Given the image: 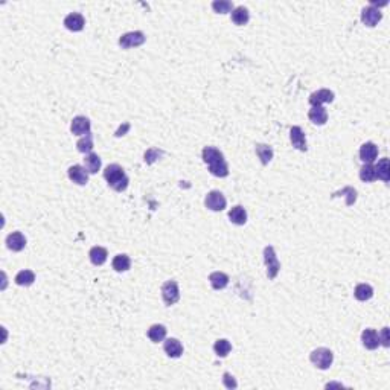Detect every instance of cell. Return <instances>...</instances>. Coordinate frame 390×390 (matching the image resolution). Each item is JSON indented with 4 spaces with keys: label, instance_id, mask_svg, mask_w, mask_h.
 Instances as JSON below:
<instances>
[{
    "label": "cell",
    "instance_id": "1",
    "mask_svg": "<svg viewBox=\"0 0 390 390\" xmlns=\"http://www.w3.org/2000/svg\"><path fill=\"white\" fill-rule=\"evenodd\" d=\"M104 179L107 180L108 186L116 191V192H123L130 184V179L125 174L122 166H119L118 163H112L108 165L104 171Z\"/></svg>",
    "mask_w": 390,
    "mask_h": 390
},
{
    "label": "cell",
    "instance_id": "2",
    "mask_svg": "<svg viewBox=\"0 0 390 390\" xmlns=\"http://www.w3.org/2000/svg\"><path fill=\"white\" fill-rule=\"evenodd\" d=\"M309 360L313 363L317 369L320 370H326L332 366V361H334V354L331 349H326V348H319V349H314L309 355Z\"/></svg>",
    "mask_w": 390,
    "mask_h": 390
},
{
    "label": "cell",
    "instance_id": "3",
    "mask_svg": "<svg viewBox=\"0 0 390 390\" xmlns=\"http://www.w3.org/2000/svg\"><path fill=\"white\" fill-rule=\"evenodd\" d=\"M264 262H265V267H267V276L270 280L276 279V276L279 274V270H280V262L276 256V252H274V247L271 245H267L264 248Z\"/></svg>",
    "mask_w": 390,
    "mask_h": 390
},
{
    "label": "cell",
    "instance_id": "4",
    "mask_svg": "<svg viewBox=\"0 0 390 390\" xmlns=\"http://www.w3.org/2000/svg\"><path fill=\"white\" fill-rule=\"evenodd\" d=\"M162 298L166 306H173L180 299V290L176 280H166L162 285Z\"/></svg>",
    "mask_w": 390,
    "mask_h": 390
},
{
    "label": "cell",
    "instance_id": "5",
    "mask_svg": "<svg viewBox=\"0 0 390 390\" xmlns=\"http://www.w3.org/2000/svg\"><path fill=\"white\" fill-rule=\"evenodd\" d=\"M205 205L209 210L212 212H221L226 209V205H227V201H226V197L220 192V191H212L206 195L205 198Z\"/></svg>",
    "mask_w": 390,
    "mask_h": 390
},
{
    "label": "cell",
    "instance_id": "6",
    "mask_svg": "<svg viewBox=\"0 0 390 390\" xmlns=\"http://www.w3.org/2000/svg\"><path fill=\"white\" fill-rule=\"evenodd\" d=\"M145 43V34L136 30V32H128L123 34L119 38V46L122 49H130V48H137V46H142Z\"/></svg>",
    "mask_w": 390,
    "mask_h": 390
},
{
    "label": "cell",
    "instance_id": "7",
    "mask_svg": "<svg viewBox=\"0 0 390 390\" xmlns=\"http://www.w3.org/2000/svg\"><path fill=\"white\" fill-rule=\"evenodd\" d=\"M383 19V14L378 8H373V6H366L363 11H361V22L369 26V28H373L377 26Z\"/></svg>",
    "mask_w": 390,
    "mask_h": 390
},
{
    "label": "cell",
    "instance_id": "8",
    "mask_svg": "<svg viewBox=\"0 0 390 390\" xmlns=\"http://www.w3.org/2000/svg\"><path fill=\"white\" fill-rule=\"evenodd\" d=\"M90 128H91V123H90L89 118H86V116H76V118H73V120L70 123V131L75 136H84V134L90 133Z\"/></svg>",
    "mask_w": 390,
    "mask_h": 390
},
{
    "label": "cell",
    "instance_id": "9",
    "mask_svg": "<svg viewBox=\"0 0 390 390\" xmlns=\"http://www.w3.org/2000/svg\"><path fill=\"white\" fill-rule=\"evenodd\" d=\"M67 174H69V179L75 184L84 186L89 181V173H87V169L83 168L81 165H73V166H70L69 171H67Z\"/></svg>",
    "mask_w": 390,
    "mask_h": 390
},
{
    "label": "cell",
    "instance_id": "10",
    "mask_svg": "<svg viewBox=\"0 0 390 390\" xmlns=\"http://www.w3.org/2000/svg\"><path fill=\"white\" fill-rule=\"evenodd\" d=\"M290 140H291V145L299 150V151H306L308 147H306V137H305V133L300 127H291L290 130Z\"/></svg>",
    "mask_w": 390,
    "mask_h": 390
},
{
    "label": "cell",
    "instance_id": "11",
    "mask_svg": "<svg viewBox=\"0 0 390 390\" xmlns=\"http://www.w3.org/2000/svg\"><path fill=\"white\" fill-rule=\"evenodd\" d=\"M332 101H334V93L328 89H320L309 96V104L313 107L322 105V104H331Z\"/></svg>",
    "mask_w": 390,
    "mask_h": 390
},
{
    "label": "cell",
    "instance_id": "12",
    "mask_svg": "<svg viewBox=\"0 0 390 390\" xmlns=\"http://www.w3.org/2000/svg\"><path fill=\"white\" fill-rule=\"evenodd\" d=\"M6 245L12 252H22L26 245V238L22 232H12L6 238Z\"/></svg>",
    "mask_w": 390,
    "mask_h": 390
},
{
    "label": "cell",
    "instance_id": "13",
    "mask_svg": "<svg viewBox=\"0 0 390 390\" xmlns=\"http://www.w3.org/2000/svg\"><path fill=\"white\" fill-rule=\"evenodd\" d=\"M378 157V147L373 142H366L360 148V159L364 163H372L375 162Z\"/></svg>",
    "mask_w": 390,
    "mask_h": 390
},
{
    "label": "cell",
    "instance_id": "14",
    "mask_svg": "<svg viewBox=\"0 0 390 390\" xmlns=\"http://www.w3.org/2000/svg\"><path fill=\"white\" fill-rule=\"evenodd\" d=\"M84 25H86L84 17L78 12H72L64 19V26L69 30H72V32H80V30H83Z\"/></svg>",
    "mask_w": 390,
    "mask_h": 390
},
{
    "label": "cell",
    "instance_id": "15",
    "mask_svg": "<svg viewBox=\"0 0 390 390\" xmlns=\"http://www.w3.org/2000/svg\"><path fill=\"white\" fill-rule=\"evenodd\" d=\"M361 341H363V346L366 349H377L380 346V338H378V332L375 330H372V328H367V330L363 331L361 334Z\"/></svg>",
    "mask_w": 390,
    "mask_h": 390
},
{
    "label": "cell",
    "instance_id": "16",
    "mask_svg": "<svg viewBox=\"0 0 390 390\" xmlns=\"http://www.w3.org/2000/svg\"><path fill=\"white\" fill-rule=\"evenodd\" d=\"M201 157H203V162H205L208 166L212 165V163L220 162V160H224L223 152L218 148H215V147H205V148H203Z\"/></svg>",
    "mask_w": 390,
    "mask_h": 390
},
{
    "label": "cell",
    "instance_id": "17",
    "mask_svg": "<svg viewBox=\"0 0 390 390\" xmlns=\"http://www.w3.org/2000/svg\"><path fill=\"white\" fill-rule=\"evenodd\" d=\"M163 351L171 358H179L183 355V345L177 338H168L163 343Z\"/></svg>",
    "mask_w": 390,
    "mask_h": 390
},
{
    "label": "cell",
    "instance_id": "18",
    "mask_svg": "<svg viewBox=\"0 0 390 390\" xmlns=\"http://www.w3.org/2000/svg\"><path fill=\"white\" fill-rule=\"evenodd\" d=\"M308 118L314 125H325L328 120V113L322 105H314V107H311Z\"/></svg>",
    "mask_w": 390,
    "mask_h": 390
},
{
    "label": "cell",
    "instance_id": "19",
    "mask_svg": "<svg viewBox=\"0 0 390 390\" xmlns=\"http://www.w3.org/2000/svg\"><path fill=\"white\" fill-rule=\"evenodd\" d=\"M229 220L237 226H244L247 223V210L241 205L233 206L229 210Z\"/></svg>",
    "mask_w": 390,
    "mask_h": 390
},
{
    "label": "cell",
    "instance_id": "20",
    "mask_svg": "<svg viewBox=\"0 0 390 390\" xmlns=\"http://www.w3.org/2000/svg\"><path fill=\"white\" fill-rule=\"evenodd\" d=\"M230 14H232V22L235 25H238V26L247 25L248 20H250V14H248V9L244 8V6L233 8V11Z\"/></svg>",
    "mask_w": 390,
    "mask_h": 390
},
{
    "label": "cell",
    "instance_id": "21",
    "mask_svg": "<svg viewBox=\"0 0 390 390\" xmlns=\"http://www.w3.org/2000/svg\"><path fill=\"white\" fill-rule=\"evenodd\" d=\"M375 174H377V179L383 180L384 183H389L390 180V160L387 157L381 159L377 166H375Z\"/></svg>",
    "mask_w": 390,
    "mask_h": 390
},
{
    "label": "cell",
    "instance_id": "22",
    "mask_svg": "<svg viewBox=\"0 0 390 390\" xmlns=\"http://www.w3.org/2000/svg\"><path fill=\"white\" fill-rule=\"evenodd\" d=\"M210 285L213 290H224L229 285V276L221 271H215L209 276Z\"/></svg>",
    "mask_w": 390,
    "mask_h": 390
},
{
    "label": "cell",
    "instance_id": "23",
    "mask_svg": "<svg viewBox=\"0 0 390 390\" xmlns=\"http://www.w3.org/2000/svg\"><path fill=\"white\" fill-rule=\"evenodd\" d=\"M84 166L87 169V173L89 174H96L98 171L101 169V159H99V155L98 154H87L86 157H84Z\"/></svg>",
    "mask_w": 390,
    "mask_h": 390
},
{
    "label": "cell",
    "instance_id": "24",
    "mask_svg": "<svg viewBox=\"0 0 390 390\" xmlns=\"http://www.w3.org/2000/svg\"><path fill=\"white\" fill-rule=\"evenodd\" d=\"M273 148L270 145H265V144H258L256 145V155L258 159L261 160L262 165H269L273 159Z\"/></svg>",
    "mask_w": 390,
    "mask_h": 390
},
{
    "label": "cell",
    "instance_id": "25",
    "mask_svg": "<svg viewBox=\"0 0 390 390\" xmlns=\"http://www.w3.org/2000/svg\"><path fill=\"white\" fill-rule=\"evenodd\" d=\"M112 265H113L115 271L123 273V271H128L130 270V267H131V259H130L128 255H116L113 258Z\"/></svg>",
    "mask_w": 390,
    "mask_h": 390
},
{
    "label": "cell",
    "instance_id": "26",
    "mask_svg": "<svg viewBox=\"0 0 390 390\" xmlns=\"http://www.w3.org/2000/svg\"><path fill=\"white\" fill-rule=\"evenodd\" d=\"M147 335L152 343H160L166 337V328L163 325H152L148 330Z\"/></svg>",
    "mask_w": 390,
    "mask_h": 390
},
{
    "label": "cell",
    "instance_id": "27",
    "mask_svg": "<svg viewBox=\"0 0 390 390\" xmlns=\"http://www.w3.org/2000/svg\"><path fill=\"white\" fill-rule=\"evenodd\" d=\"M354 296L357 300L360 302H366L369 300L372 296H373V288L369 285V284H358L355 287V291H354Z\"/></svg>",
    "mask_w": 390,
    "mask_h": 390
},
{
    "label": "cell",
    "instance_id": "28",
    "mask_svg": "<svg viewBox=\"0 0 390 390\" xmlns=\"http://www.w3.org/2000/svg\"><path fill=\"white\" fill-rule=\"evenodd\" d=\"M107 256H108L107 250L104 247H99V245L93 247L91 250L89 252V258H90L91 264H95V265H102L107 261Z\"/></svg>",
    "mask_w": 390,
    "mask_h": 390
},
{
    "label": "cell",
    "instance_id": "29",
    "mask_svg": "<svg viewBox=\"0 0 390 390\" xmlns=\"http://www.w3.org/2000/svg\"><path fill=\"white\" fill-rule=\"evenodd\" d=\"M93 147H95V144H93V134L91 133H87L84 134L80 140L76 142V148L80 152L83 154H90Z\"/></svg>",
    "mask_w": 390,
    "mask_h": 390
},
{
    "label": "cell",
    "instance_id": "30",
    "mask_svg": "<svg viewBox=\"0 0 390 390\" xmlns=\"http://www.w3.org/2000/svg\"><path fill=\"white\" fill-rule=\"evenodd\" d=\"M34 282H35V274L30 270H22L20 273H17V276H15V284L20 287H29Z\"/></svg>",
    "mask_w": 390,
    "mask_h": 390
},
{
    "label": "cell",
    "instance_id": "31",
    "mask_svg": "<svg viewBox=\"0 0 390 390\" xmlns=\"http://www.w3.org/2000/svg\"><path fill=\"white\" fill-rule=\"evenodd\" d=\"M360 179L364 183H372L377 180V174H375V166L372 163H364L360 169Z\"/></svg>",
    "mask_w": 390,
    "mask_h": 390
},
{
    "label": "cell",
    "instance_id": "32",
    "mask_svg": "<svg viewBox=\"0 0 390 390\" xmlns=\"http://www.w3.org/2000/svg\"><path fill=\"white\" fill-rule=\"evenodd\" d=\"M209 171H210V174L215 177H227L229 176V165L226 160H220L216 163L209 165Z\"/></svg>",
    "mask_w": 390,
    "mask_h": 390
},
{
    "label": "cell",
    "instance_id": "33",
    "mask_svg": "<svg viewBox=\"0 0 390 390\" xmlns=\"http://www.w3.org/2000/svg\"><path fill=\"white\" fill-rule=\"evenodd\" d=\"M346 197V205L348 206H351V205H354L355 203V200H357V191L354 189V188H351V186H346V188H343L341 191H337V192H334L331 197L332 198H337V197Z\"/></svg>",
    "mask_w": 390,
    "mask_h": 390
},
{
    "label": "cell",
    "instance_id": "34",
    "mask_svg": "<svg viewBox=\"0 0 390 390\" xmlns=\"http://www.w3.org/2000/svg\"><path fill=\"white\" fill-rule=\"evenodd\" d=\"M213 351L218 357H227V354L232 351V345L230 341L226 340V338H221V340H216L215 345H213Z\"/></svg>",
    "mask_w": 390,
    "mask_h": 390
},
{
    "label": "cell",
    "instance_id": "35",
    "mask_svg": "<svg viewBox=\"0 0 390 390\" xmlns=\"http://www.w3.org/2000/svg\"><path fill=\"white\" fill-rule=\"evenodd\" d=\"M163 154H165V151L160 150V148H148L145 151V154H144V160H145L147 165H152V163L157 162L160 157H163Z\"/></svg>",
    "mask_w": 390,
    "mask_h": 390
},
{
    "label": "cell",
    "instance_id": "36",
    "mask_svg": "<svg viewBox=\"0 0 390 390\" xmlns=\"http://www.w3.org/2000/svg\"><path fill=\"white\" fill-rule=\"evenodd\" d=\"M212 8L218 14H229L233 11V3L229 2V0H216V2L212 3Z\"/></svg>",
    "mask_w": 390,
    "mask_h": 390
},
{
    "label": "cell",
    "instance_id": "37",
    "mask_svg": "<svg viewBox=\"0 0 390 390\" xmlns=\"http://www.w3.org/2000/svg\"><path fill=\"white\" fill-rule=\"evenodd\" d=\"M378 338H380V345H383L384 348H389L390 340H389V328L387 326H384L381 330V332L378 334Z\"/></svg>",
    "mask_w": 390,
    "mask_h": 390
},
{
    "label": "cell",
    "instance_id": "38",
    "mask_svg": "<svg viewBox=\"0 0 390 390\" xmlns=\"http://www.w3.org/2000/svg\"><path fill=\"white\" fill-rule=\"evenodd\" d=\"M224 384H226V387H229V389H232V387H237V383H235V380H233V377H230V373H224Z\"/></svg>",
    "mask_w": 390,
    "mask_h": 390
},
{
    "label": "cell",
    "instance_id": "39",
    "mask_svg": "<svg viewBox=\"0 0 390 390\" xmlns=\"http://www.w3.org/2000/svg\"><path fill=\"white\" fill-rule=\"evenodd\" d=\"M128 130H130V123H125V125H123V127H120V128H119V130L116 131V136H118V137H119V136H123V134H125V133H127Z\"/></svg>",
    "mask_w": 390,
    "mask_h": 390
}]
</instances>
